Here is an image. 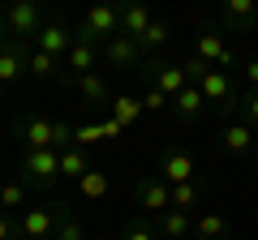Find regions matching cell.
Masks as SVG:
<instances>
[{"mask_svg": "<svg viewBox=\"0 0 258 240\" xmlns=\"http://www.w3.org/2000/svg\"><path fill=\"white\" fill-rule=\"evenodd\" d=\"M116 30H120V9L95 5V9H86V22H82V30H78V43L95 47V39H116Z\"/></svg>", "mask_w": 258, "mask_h": 240, "instance_id": "1", "label": "cell"}, {"mask_svg": "<svg viewBox=\"0 0 258 240\" xmlns=\"http://www.w3.org/2000/svg\"><path fill=\"white\" fill-rule=\"evenodd\" d=\"M5 26H9L18 39L39 35V30H43V13H39L35 0H18V5H9V9H5Z\"/></svg>", "mask_w": 258, "mask_h": 240, "instance_id": "2", "label": "cell"}, {"mask_svg": "<svg viewBox=\"0 0 258 240\" xmlns=\"http://www.w3.org/2000/svg\"><path fill=\"white\" fill-rule=\"evenodd\" d=\"M22 167H26L30 180H39V185H52L56 176H60V150H30Z\"/></svg>", "mask_w": 258, "mask_h": 240, "instance_id": "3", "label": "cell"}, {"mask_svg": "<svg viewBox=\"0 0 258 240\" xmlns=\"http://www.w3.org/2000/svg\"><path fill=\"white\" fill-rule=\"evenodd\" d=\"M198 90H203L207 103H220V107H232V82L224 69H207L203 82H198Z\"/></svg>", "mask_w": 258, "mask_h": 240, "instance_id": "4", "label": "cell"}, {"mask_svg": "<svg viewBox=\"0 0 258 240\" xmlns=\"http://www.w3.org/2000/svg\"><path fill=\"white\" fill-rule=\"evenodd\" d=\"M159 176H164L172 189H176V185H189V180H194V159L181 155V150H168L164 163H159Z\"/></svg>", "mask_w": 258, "mask_h": 240, "instance_id": "5", "label": "cell"}, {"mask_svg": "<svg viewBox=\"0 0 258 240\" xmlns=\"http://www.w3.org/2000/svg\"><path fill=\"white\" fill-rule=\"evenodd\" d=\"M39 43H43L39 52H47V56H69V52H74V43H78V39L69 35V30H64L60 22H47V26L39 30Z\"/></svg>", "mask_w": 258, "mask_h": 240, "instance_id": "6", "label": "cell"}, {"mask_svg": "<svg viewBox=\"0 0 258 240\" xmlns=\"http://www.w3.org/2000/svg\"><path fill=\"white\" fill-rule=\"evenodd\" d=\"M138 202H142V210H168L172 206V185L168 180H142L138 185Z\"/></svg>", "mask_w": 258, "mask_h": 240, "instance_id": "7", "label": "cell"}, {"mask_svg": "<svg viewBox=\"0 0 258 240\" xmlns=\"http://www.w3.org/2000/svg\"><path fill=\"white\" fill-rule=\"evenodd\" d=\"M22 138H26L30 150H56V125L35 116V120H26V125H22Z\"/></svg>", "mask_w": 258, "mask_h": 240, "instance_id": "8", "label": "cell"}, {"mask_svg": "<svg viewBox=\"0 0 258 240\" xmlns=\"http://www.w3.org/2000/svg\"><path fill=\"white\" fill-rule=\"evenodd\" d=\"M138 52H142V47L134 43V39L116 35V39H108V47H103V60L116 65V69H129V65H138Z\"/></svg>", "mask_w": 258, "mask_h": 240, "instance_id": "9", "label": "cell"}, {"mask_svg": "<svg viewBox=\"0 0 258 240\" xmlns=\"http://www.w3.org/2000/svg\"><path fill=\"white\" fill-rule=\"evenodd\" d=\"M56 227H60V223H56V214H52V210H39V206H35V210L22 214V231H26L30 240H47Z\"/></svg>", "mask_w": 258, "mask_h": 240, "instance_id": "10", "label": "cell"}, {"mask_svg": "<svg viewBox=\"0 0 258 240\" xmlns=\"http://www.w3.org/2000/svg\"><path fill=\"white\" fill-rule=\"evenodd\" d=\"M151 73H155V90L172 94V99L185 90V86H189V77H185V65H155Z\"/></svg>", "mask_w": 258, "mask_h": 240, "instance_id": "11", "label": "cell"}, {"mask_svg": "<svg viewBox=\"0 0 258 240\" xmlns=\"http://www.w3.org/2000/svg\"><path fill=\"white\" fill-rule=\"evenodd\" d=\"M151 22H155V18H151L142 5H125V9H120V30H125V39H134V43L151 30Z\"/></svg>", "mask_w": 258, "mask_h": 240, "instance_id": "12", "label": "cell"}, {"mask_svg": "<svg viewBox=\"0 0 258 240\" xmlns=\"http://www.w3.org/2000/svg\"><path fill=\"white\" fill-rule=\"evenodd\" d=\"M254 13H258L254 0H228V5H224V22H228L232 30H241L245 22H254Z\"/></svg>", "mask_w": 258, "mask_h": 240, "instance_id": "13", "label": "cell"}, {"mask_svg": "<svg viewBox=\"0 0 258 240\" xmlns=\"http://www.w3.org/2000/svg\"><path fill=\"white\" fill-rule=\"evenodd\" d=\"M74 86H78V94H82V99H91V103H108V86H103L99 73H82V77H74Z\"/></svg>", "mask_w": 258, "mask_h": 240, "instance_id": "14", "label": "cell"}, {"mask_svg": "<svg viewBox=\"0 0 258 240\" xmlns=\"http://www.w3.org/2000/svg\"><path fill=\"white\" fill-rule=\"evenodd\" d=\"M142 111H147V107H142L138 99H129V94H120V99H112V120H116L120 129H125V125H134V120H138Z\"/></svg>", "mask_w": 258, "mask_h": 240, "instance_id": "15", "label": "cell"}, {"mask_svg": "<svg viewBox=\"0 0 258 240\" xmlns=\"http://www.w3.org/2000/svg\"><path fill=\"white\" fill-rule=\"evenodd\" d=\"M249 146H254V133H249V125H228V129H224V150H232V155H245Z\"/></svg>", "mask_w": 258, "mask_h": 240, "instance_id": "16", "label": "cell"}, {"mask_svg": "<svg viewBox=\"0 0 258 240\" xmlns=\"http://www.w3.org/2000/svg\"><path fill=\"white\" fill-rule=\"evenodd\" d=\"M224 52H228V47H224L220 35H211V30H207V35H198V60H207V65H220Z\"/></svg>", "mask_w": 258, "mask_h": 240, "instance_id": "17", "label": "cell"}, {"mask_svg": "<svg viewBox=\"0 0 258 240\" xmlns=\"http://www.w3.org/2000/svg\"><path fill=\"white\" fill-rule=\"evenodd\" d=\"M172 103H176V111H181L185 120H194L198 111H203V103H207V99H203V90H198V86H185V90L176 94Z\"/></svg>", "mask_w": 258, "mask_h": 240, "instance_id": "18", "label": "cell"}, {"mask_svg": "<svg viewBox=\"0 0 258 240\" xmlns=\"http://www.w3.org/2000/svg\"><path fill=\"white\" fill-rule=\"evenodd\" d=\"M86 172H91V167H86V159H82V150H78V146L60 150V176H74V180H82Z\"/></svg>", "mask_w": 258, "mask_h": 240, "instance_id": "19", "label": "cell"}, {"mask_svg": "<svg viewBox=\"0 0 258 240\" xmlns=\"http://www.w3.org/2000/svg\"><path fill=\"white\" fill-rule=\"evenodd\" d=\"M164 236L168 240H189V214L185 210H168L164 214Z\"/></svg>", "mask_w": 258, "mask_h": 240, "instance_id": "20", "label": "cell"}, {"mask_svg": "<svg viewBox=\"0 0 258 240\" xmlns=\"http://www.w3.org/2000/svg\"><path fill=\"white\" fill-rule=\"evenodd\" d=\"M78 193L91 197V202H99V197L108 193V176H103V172H86L82 180H78Z\"/></svg>", "mask_w": 258, "mask_h": 240, "instance_id": "21", "label": "cell"}, {"mask_svg": "<svg viewBox=\"0 0 258 240\" xmlns=\"http://www.w3.org/2000/svg\"><path fill=\"white\" fill-rule=\"evenodd\" d=\"M69 69H78V77L95 73V47L91 43H74V52H69Z\"/></svg>", "mask_w": 258, "mask_h": 240, "instance_id": "22", "label": "cell"}, {"mask_svg": "<svg viewBox=\"0 0 258 240\" xmlns=\"http://www.w3.org/2000/svg\"><path fill=\"white\" fill-rule=\"evenodd\" d=\"M26 69L39 77V82H43V77H52V73H56V56H47V52H35V56L26 60Z\"/></svg>", "mask_w": 258, "mask_h": 240, "instance_id": "23", "label": "cell"}, {"mask_svg": "<svg viewBox=\"0 0 258 240\" xmlns=\"http://www.w3.org/2000/svg\"><path fill=\"white\" fill-rule=\"evenodd\" d=\"M194 231H198V240H215V236H224V219L220 214H203Z\"/></svg>", "mask_w": 258, "mask_h": 240, "instance_id": "24", "label": "cell"}, {"mask_svg": "<svg viewBox=\"0 0 258 240\" xmlns=\"http://www.w3.org/2000/svg\"><path fill=\"white\" fill-rule=\"evenodd\" d=\"M18 77H22L18 52H0V82H18Z\"/></svg>", "mask_w": 258, "mask_h": 240, "instance_id": "25", "label": "cell"}, {"mask_svg": "<svg viewBox=\"0 0 258 240\" xmlns=\"http://www.w3.org/2000/svg\"><path fill=\"white\" fill-rule=\"evenodd\" d=\"M198 202V189L194 185H176L172 189V210H185V206H194Z\"/></svg>", "mask_w": 258, "mask_h": 240, "instance_id": "26", "label": "cell"}, {"mask_svg": "<svg viewBox=\"0 0 258 240\" xmlns=\"http://www.w3.org/2000/svg\"><path fill=\"white\" fill-rule=\"evenodd\" d=\"M164 39H168V26H164V22H151V30L138 39V47H159Z\"/></svg>", "mask_w": 258, "mask_h": 240, "instance_id": "27", "label": "cell"}, {"mask_svg": "<svg viewBox=\"0 0 258 240\" xmlns=\"http://www.w3.org/2000/svg\"><path fill=\"white\" fill-rule=\"evenodd\" d=\"M56 240H86V231H82V223L60 219V227H56Z\"/></svg>", "mask_w": 258, "mask_h": 240, "instance_id": "28", "label": "cell"}, {"mask_svg": "<svg viewBox=\"0 0 258 240\" xmlns=\"http://www.w3.org/2000/svg\"><path fill=\"white\" fill-rule=\"evenodd\" d=\"M22 202H26V189L22 185H5L0 189V206H22Z\"/></svg>", "mask_w": 258, "mask_h": 240, "instance_id": "29", "label": "cell"}, {"mask_svg": "<svg viewBox=\"0 0 258 240\" xmlns=\"http://www.w3.org/2000/svg\"><path fill=\"white\" fill-rule=\"evenodd\" d=\"M142 107H147V111H159V107H168V94H164V90H147Z\"/></svg>", "mask_w": 258, "mask_h": 240, "instance_id": "30", "label": "cell"}, {"mask_svg": "<svg viewBox=\"0 0 258 240\" xmlns=\"http://www.w3.org/2000/svg\"><path fill=\"white\" fill-rule=\"evenodd\" d=\"M245 116H249V120H254V125H258V90H254V94H249V99H245Z\"/></svg>", "mask_w": 258, "mask_h": 240, "instance_id": "31", "label": "cell"}, {"mask_svg": "<svg viewBox=\"0 0 258 240\" xmlns=\"http://www.w3.org/2000/svg\"><path fill=\"white\" fill-rule=\"evenodd\" d=\"M245 82L258 86V60H245Z\"/></svg>", "mask_w": 258, "mask_h": 240, "instance_id": "32", "label": "cell"}, {"mask_svg": "<svg viewBox=\"0 0 258 240\" xmlns=\"http://www.w3.org/2000/svg\"><path fill=\"white\" fill-rule=\"evenodd\" d=\"M125 240H155V236H151V231H147V227H134V231H129V236H125Z\"/></svg>", "mask_w": 258, "mask_h": 240, "instance_id": "33", "label": "cell"}, {"mask_svg": "<svg viewBox=\"0 0 258 240\" xmlns=\"http://www.w3.org/2000/svg\"><path fill=\"white\" fill-rule=\"evenodd\" d=\"M0 240H9V219H0Z\"/></svg>", "mask_w": 258, "mask_h": 240, "instance_id": "34", "label": "cell"}]
</instances>
